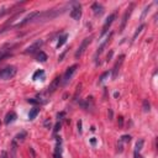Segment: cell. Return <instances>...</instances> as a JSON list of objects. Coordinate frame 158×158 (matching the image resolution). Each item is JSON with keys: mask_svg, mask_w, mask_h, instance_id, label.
Here are the masks:
<instances>
[{"mask_svg": "<svg viewBox=\"0 0 158 158\" xmlns=\"http://www.w3.org/2000/svg\"><path fill=\"white\" fill-rule=\"evenodd\" d=\"M16 67L15 66H8L3 68L1 71H0V79H3V80H8V79H11L15 77V74H16Z\"/></svg>", "mask_w": 158, "mask_h": 158, "instance_id": "obj_1", "label": "cell"}, {"mask_svg": "<svg viewBox=\"0 0 158 158\" xmlns=\"http://www.w3.org/2000/svg\"><path fill=\"white\" fill-rule=\"evenodd\" d=\"M77 68H78V64H73V66H71L69 68H67L66 73H64V74H63V77H62V84H63V85H66L67 83H69V80L72 79L73 74H74L76 71H77Z\"/></svg>", "mask_w": 158, "mask_h": 158, "instance_id": "obj_2", "label": "cell"}, {"mask_svg": "<svg viewBox=\"0 0 158 158\" xmlns=\"http://www.w3.org/2000/svg\"><path fill=\"white\" fill-rule=\"evenodd\" d=\"M42 45H43V41H42V40H37L36 42H34L32 45L29 46L27 48H26L25 53H26V55H32V53H35V52H37V51L41 48Z\"/></svg>", "mask_w": 158, "mask_h": 158, "instance_id": "obj_3", "label": "cell"}, {"mask_svg": "<svg viewBox=\"0 0 158 158\" xmlns=\"http://www.w3.org/2000/svg\"><path fill=\"white\" fill-rule=\"evenodd\" d=\"M40 15V11H32V13H30L27 16H26L21 22H19L16 26L17 27H22V26H25L26 24H29V22H31V21H34V20H36V17H37Z\"/></svg>", "mask_w": 158, "mask_h": 158, "instance_id": "obj_4", "label": "cell"}, {"mask_svg": "<svg viewBox=\"0 0 158 158\" xmlns=\"http://www.w3.org/2000/svg\"><path fill=\"white\" fill-rule=\"evenodd\" d=\"M90 41H92V37H87V38H84V40H83V42L80 43V46H79L78 51L76 52V58H79V57H80V56L84 53V51H85V48L89 46Z\"/></svg>", "mask_w": 158, "mask_h": 158, "instance_id": "obj_5", "label": "cell"}, {"mask_svg": "<svg viewBox=\"0 0 158 158\" xmlns=\"http://www.w3.org/2000/svg\"><path fill=\"white\" fill-rule=\"evenodd\" d=\"M62 83V77H56L53 80H52V83L50 84V87H48V89H47V93L48 94H52V93H55L57 89H58V87H59V84Z\"/></svg>", "mask_w": 158, "mask_h": 158, "instance_id": "obj_6", "label": "cell"}, {"mask_svg": "<svg viewBox=\"0 0 158 158\" xmlns=\"http://www.w3.org/2000/svg\"><path fill=\"white\" fill-rule=\"evenodd\" d=\"M71 17H72L73 20H76V21L80 20V17H82V6H80L79 4H76V6L72 9Z\"/></svg>", "mask_w": 158, "mask_h": 158, "instance_id": "obj_7", "label": "cell"}, {"mask_svg": "<svg viewBox=\"0 0 158 158\" xmlns=\"http://www.w3.org/2000/svg\"><path fill=\"white\" fill-rule=\"evenodd\" d=\"M116 17V14H111L110 16L106 19V21H105V24H104V26H103V31H101V36L104 35V34H106L108 32V29L110 27V25L113 24V21H114V19Z\"/></svg>", "mask_w": 158, "mask_h": 158, "instance_id": "obj_8", "label": "cell"}, {"mask_svg": "<svg viewBox=\"0 0 158 158\" xmlns=\"http://www.w3.org/2000/svg\"><path fill=\"white\" fill-rule=\"evenodd\" d=\"M57 143H56V150H55V158H62V140L61 137H57L56 138Z\"/></svg>", "mask_w": 158, "mask_h": 158, "instance_id": "obj_9", "label": "cell"}, {"mask_svg": "<svg viewBox=\"0 0 158 158\" xmlns=\"http://www.w3.org/2000/svg\"><path fill=\"white\" fill-rule=\"evenodd\" d=\"M124 58H125V56H121L120 59L116 62V64H115V67L113 68V78H114V79L117 77V73H119V71H120L121 64H122V62H124Z\"/></svg>", "mask_w": 158, "mask_h": 158, "instance_id": "obj_10", "label": "cell"}, {"mask_svg": "<svg viewBox=\"0 0 158 158\" xmlns=\"http://www.w3.org/2000/svg\"><path fill=\"white\" fill-rule=\"evenodd\" d=\"M80 105L84 108V109H87V110H93V108H94V100H93V96H88L87 99H85V101H83V103H80Z\"/></svg>", "mask_w": 158, "mask_h": 158, "instance_id": "obj_11", "label": "cell"}, {"mask_svg": "<svg viewBox=\"0 0 158 158\" xmlns=\"http://www.w3.org/2000/svg\"><path fill=\"white\" fill-rule=\"evenodd\" d=\"M132 8H134V5H131L130 9H127V11L125 13L124 17H122V24H121V30H120V31H124V29H125V26H126V22H127V19H129V16H130V14H131V10H132Z\"/></svg>", "mask_w": 158, "mask_h": 158, "instance_id": "obj_12", "label": "cell"}, {"mask_svg": "<svg viewBox=\"0 0 158 158\" xmlns=\"http://www.w3.org/2000/svg\"><path fill=\"white\" fill-rule=\"evenodd\" d=\"M92 9L94 10V14H95V15H101V14H103V11H104V8H103V5H100L99 3L93 4Z\"/></svg>", "mask_w": 158, "mask_h": 158, "instance_id": "obj_13", "label": "cell"}, {"mask_svg": "<svg viewBox=\"0 0 158 158\" xmlns=\"http://www.w3.org/2000/svg\"><path fill=\"white\" fill-rule=\"evenodd\" d=\"M15 120H16V114L11 111V113H9V114L6 115V117H5V124L10 125L11 122H14Z\"/></svg>", "mask_w": 158, "mask_h": 158, "instance_id": "obj_14", "label": "cell"}, {"mask_svg": "<svg viewBox=\"0 0 158 158\" xmlns=\"http://www.w3.org/2000/svg\"><path fill=\"white\" fill-rule=\"evenodd\" d=\"M38 114H40V108H34V109H31V110H30V113H29V119H30V120H34Z\"/></svg>", "mask_w": 158, "mask_h": 158, "instance_id": "obj_15", "label": "cell"}, {"mask_svg": "<svg viewBox=\"0 0 158 158\" xmlns=\"http://www.w3.org/2000/svg\"><path fill=\"white\" fill-rule=\"evenodd\" d=\"M67 38H68V35H67V34L62 35L61 37H59V41H58V43H57V48H59V47H62L63 45H64V43H66V41H67Z\"/></svg>", "mask_w": 158, "mask_h": 158, "instance_id": "obj_16", "label": "cell"}, {"mask_svg": "<svg viewBox=\"0 0 158 158\" xmlns=\"http://www.w3.org/2000/svg\"><path fill=\"white\" fill-rule=\"evenodd\" d=\"M143 143H145V141H143V140H138L137 142H136L135 152H137V153H140V151L142 150V147H143Z\"/></svg>", "mask_w": 158, "mask_h": 158, "instance_id": "obj_17", "label": "cell"}, {"mask_svg": "<svg viewBox=\"0 0 158 158\" xmlns=\"http://www.w3.org/2000/svg\"><path fill=\"white\" fill-rule=\"evenodd\" d=\"M43 77H45V72L42 71V69H40V71H37V72H36L35 74H34L32 79H34V80H37L38 78H43Z\"/></svg>", "mask_w": 158, "mask_h": 158, "instance_id": "obj_18", "label": "cell"}, {"mask_svg": "<svg viewBox=\"0 0 158 158\" xmlns=\"http://www.w3.org/2000/svg\"><path fill=\"white\" fill-rule=\"evenodd\" d=\"M37 61L38 62H46L47 61V55L45 53V52L40 51V53L37 55Z\"/></svg>", "mask_w": 158, "mask_h": 158, "instance_id": "obj_19", "label": "cell"}, {"mask_svg": "<svg viewBox=\"0 0 158 158\" xmlns=\"http://www.w3.org/2000/svg\"><path fill=\"white\" fill-rule=\"evenodd\" d=\"M9 53H10V51H9V50H5V48L0 50V61H1V59H4L5 57H6Z\"/></svg>", "mask_w": 158, "mask_h": 158, "instance_id": "obj_20", "label": "cell"}, {"mask_svg": "<svg viewBox=\"0 0 158 158\" xmlns=\"http://www.w3.org/2000/svg\"><path fill=\"white\" fill-rule=\"evenodd\" d=\"M143 29H145V25H143V24H142V25L140 26V27H138L137 30H136V32H135V35H134V37H132V41H135V40H136V37H137V36H138V35L141 34V31H142V30H143Z\"/></svg>", "mask_w": 158, "mask_h": 158, "instance_id": "obj_21", "label": "cell"}, {"mask_svg": "<svg viewBox=\"0 0 158 158\" xmlns=\"http://www.w3.org/2000/svg\"><path fill=\"white\" fill-rule=\"evenodd\" d=\"M25 137H26V132H25V131H22V132H20L19 135H16V137H15V141H22Z\"/></svg>", "mask_w": 158, "mask_h": 158, "instance_id": "obj_22", "label": "cell"}, {"mask_svg": "<svg viewBox=\"0 0 158 158\" xmlns=\"http://www.w3.org/2000/svg\"><path fill=\"white\" fill-rule=\"evenodd\" d=\"M150 8H151V5H148V6H146V8H145V10H143V13H142V15H141V21H143V20H145V17H146V15H147V13H148V10H150Z\"/></svg>", "mask_w": 158, "mask_h": 158, "instance_id": "obj_23", "label": "cell"}, {"mask_svg": "<svg viewBox=\"0 0 158 158\" xmlns=\"http://www.w3.org/2000/svg\"><path fill=\"white\" fill-rule=\"evenodd\" d=\"M110 73H111V72H110V71H109V72H105L104 74H103L101 77H100V79H99V84H100V83H103V82L105 80V78H108V77L110 76Z\"/></svg>", "mask_w": 158, "mask_h": 158, "instance_id": "obj_24", "label": "cell"}, {"mask_svg": "<svg viewBox=\"0 0 158 158\" xmlns=\"http://www.w3.org/2000/svg\"><path fill=\"white\" fill-rule=\"evenodd\" d=\"M150 109H151V105L148 103V100H145L143 101V110L145 111H150Z\"/></svg>", "mask_w": 158, "mask_h": 158, "instance_id": "obj_25", "label": "cell"}, {"mask_svg": "<svg viewBox=\"0 0 158 158\" xmlns=\"http://www.w3.org/2000/svg\"><path fill=\"white\" fill-rule=\"evenodd\" d=\"M61 127H62V125H61V122L58 121V122H57L56 125H55V130H53V135H56L57 132H58V131L61 130Z\"/></svg>", "mask_w": 158, "mask_h": 158, "instance_id": "obj_26", "label": "cell"}, {"mask_svg": "<svg viewBox=\"0 0 158 158\" xmlns=\"http://www.w3.org/2000/svg\"><path fill=\"white\" fill-rule=\"evenodd\" d=\"M120 141H121V142H126V143H127V142L131 141V136H130V135H125V136H122V137H121Z\"/></svg>", "mask_w": 158, "mask_h": 158, "instance_id": "obj_27", "label": "cell"}, {"mask_svg": "<svg viewBox=\"0 0 158 158\" xmlns=\"http://www.w3.org/2000/svg\"><path fill=\"white\" fill-rule=\"evenodd\" d=\"M78 131H79V134H82V121H78Z\"/></svg>", "mask_w": 158, "mask_h": 158, "instance_id": "obj_28", "label": "cell"}, {"mask_svg": "<svg viewBox=\"0 0 158 158\" xmlns=\"http://www.w3.org/2000/svg\"><path fill=\"white\" fill-rule=\"evenodd\" d=\"M1 158H8V153H6L5 151L1 152Z\"/></svg>", "mask_w": 158, "mask_h": 158, "instance_id": "obj_29", "label": "cell"}, {"mask_svg": "<svg viewBox=\"0 0 158 158\" xmlns=\"http://www.w3.org/2000/svg\"><path fill=\"white\" fill-rule=\"evenodd\" d=\"M63 116H64V113H59V114H58V115H57V117H58V119H59V120H61V119H62V117H63Z\"/></svg>", "mask_w": 158, "mask_h": 158, "instance_id": "obj_30", "label": "cell"}, {"mask_svg": "<svg viewBox=\"0 0 158 158\" xmlns=\"http://www.w3.org/2000/svg\"><path fill=\"white\" fill-rule=\"evenodd\" d=\"M135 158H143V157H142L140 153H137V152H135Z\"/></svg>", "mask_w": 158, "mask_h": 158, "instance_id": "obj_31", "label": "cell"}, {"mask_svg": "<svg viewBox=\"0 0 158 158\" xmlns=\"http://www.w3.org/2000/svg\"><path fill=\"white\" fill-rule=\"evenodd\" d=\"M48 125H50V126H51V121H50V120H48V119H47V120H46V121H45V126H48Z\"/></svg>", "mask_w": 158, "mask_h": 158, "instance_id": "obj_32", "label": "cell"}, {"mask_svg": "<svg viewBox=\"0 0 158 158\" xmlns=\"http://www.w3.org/2000/svg\"><path fill=\"white\" fill-rule=\"evenodd\" d=\"M119 124H120V126H122V117H119Z\"/></svg>", "mask_w": 158, "mask_h": 158, "instance_id": "obj_33", "label": "cell"}, {"mask_svg": "<svg viewBox=\"0 0 158 158\" xmlns=\"http://www.w3.org/2000/svg\"><path fill=\"white\" fill-rule=\"evenodd\" d=\"M13 158H15V155H14V156H13Z\"/></svg>", "mask_w": 158, "mask_h": 158, "instance_id": "obj_34", "label": "cell"}]
</instances>
